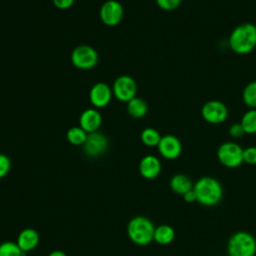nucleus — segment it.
Instances as JSON below:
<instances>
[{
	"mask_svg": "<svg viewBox=\"0 0 256 256\" xmlns=\"http://www.w3.org/2000/svg\"><path fill=\"white\" fill-rule=\"evenodd\" d=\"M230 49L239 55L251 53L256 48V25L242 23L237 25L229 35Z\"/></svg>",
	"mask_w": 256,
	"mask_h": 256,
	"instance_id": "f257e3e1",
	"label": "nucleus"
},
{
	"mask_svg": "<svg viewBox=\"0 0 256 256\" xmlns=\"http://www.w3.org/2000/svg\"><path fill=\"white\" fill-rule=\"evenodd\" d=\"M193 191L196 195V202L203 206L217 205L223 197V187L214 177L203 176L193 185Z\"/></svg>",
	"mask_w": 256,
	"mask_h": 256,
	"instance_id": "f03ea898",
	"label": "nucleus"
},
{
	"mask_svg": "<svg viewBox=\"0 0 256 256\" xmlns=\"http://www.w3.org/2000/svg\"><path fill=\"white\" fill-rule=\"evenodd\" d=\"M155 226L153 222L145 216L133 217L127 225L129 239L140 246L148 245L153 241Z\"/></svg>",
	"mask_w": 256,
	"mask_h": 256,
	"instance_id": "7ed1b4c3",
	"label": "nucleus"
},
{
	"mask_svg": "<svg viewBox=\"0 0 256 256\" xmlns=\"http://www.w3.org/2000/svg\"><path fill=\"white\" fill-rule=\"evenodd\" d=\"M228 256H255L256 239L247 231H237L227 242Z\"/></svg>",
	"mask_w": 256,
	"mask_h": 256,
	"instance_id": "20e7f679",
	"label": "nucleus"
},
{
	"mask_svg": "<svg viewBox=\"0 0 256 256\" xmlns=\"http://www.w3.org/2000/svg\"><path fill=\"white\" fill-rule=\"evenodd\" d=\"M216 155L219 162L227 168H237L243 163V148L233 141L222 143Z\"/></svg>",
	"mask_w": 256,
	"mask_h": 256,
	"instance_id": "39448f33",
	"label": "nucleus"
},
{
	"mask_svg": "<svg viewBox=\"0 0 256 256\" xmlns=\"http://www.w3.org/2000/svg\"><path fill=\"white\" fill-rule=\"evenodd\" d=\"M71 62L80 70H89L98 63V53L89 45H79L71 53Z\"/></svg>",
	"mask_w": 256,
	"mask_h": 256,
	"instance_id": "423d86ee",
	"label": "nucleus"
},
{
	"mask_svg": "<svg viewBox=\"0 0 256 256\" xmlns=\"http://www.w3.org/2000/svg\"><path fill=\"white\" fill-rule=\"evenodd\" d=\"M201 116L207 123L218 125L228 118V108L220 100H209L203 104Z\"/></svg>",
	"mask_w": 256,
	"mask_h": 256,
	"instance_id": "0eeeda50",
	"label": "nucleus"
},
{
	"mask_svg": "<svg viewBox=\"0 0 256 256\" xmlns=\"http://www.w3.org/2000/svg\"><path fill=\"white\" fill-rule=\"evenodd\" d=\"M137 85L135 80L129 75L118 76L112 86L113 95L120 102H128L136 96Z\"/></svg>",
	"mask_w": 256,
	"mask_h": 256,
	"instance_id": "6e6552de",
	"label": "nucleus"
},
{
	"mask_svg": "<svg viewBox=\"0 0 256 256\" xmlns=\"http://www.w3.org/2000/svg\"><path fill=\"white\" fill-rule=\"evenodd\" d=\"M101 21L110 27L118 25L124 16V9L120 2L116 0L105 1L99 11Z\"/></svg>",
	"mask_w": 256,
	"mask_h": 256,
	"instance_id": "1a4fd4ad",
	"label": "nucleus"
},
{
	"mask_svg": "<svg viewBox=\"0 0 256 256\" xmlns=\"http://www.w3.org/2000/svg\"><path fill=\"white\" fill-rule=\"evenodd\" d=\"M85 154L91 158H96L104 154L109 146L107 137L98 131L88 133L85 143L82 145Z\"/></svg>",
	"mask_w": 256,
	"mask_h": 256,
	"instance_id": "9d476101",
	"label": "nucleus"
},
{
	"mask_svg": "<svg viewBox=\"0 0 256 256\" xmlns=\"http://www.w3.org/2000/svg\"><path fill=\"white\" fill-rule=\"evenodd\" d=\"M157 148L160 155L167 160L177 159L182 153L181 141L172 134L162 136Z\"/></svg>",
	"mask_w": 256,
	"mask_h": 256,
	"instance_id": "9b49d317",
	"label": "nucleus"
},
{
	"mask_svg": "<svg viewBox=\"0 0 256 256\" xmlns=\"http://www.w3.org/2000/svg\"><path fill=\"white\" fill-rule=\"evenodd\" d=\"M112 95V88L107 83L97 82L90 89L89 100L96 109L104 108L110 103Z\"/></svg>",
	"mask_w": 256,
	"mask_h": 256,
	"instance_id": "f8f14e48",
	"label": "nucleus"
},
{
	"mask_svg": "<svg viewBox=\"0 0 256 256\" xmlns=\"http://www.w3.org/2000/svg\"><path fill=\"white\" fill-rule=\"evenodd\" d=\"M102 124L101 113L96 108L84 110L79 117V126L87 133L98 131Z\"/></svg>",
	"mask_w": 256,
	"mask_h": 256,
	"instance_id": "ddd939ff",
	"label": "nucleus"
},
{
	"mask_svg": "<svg viewBox=\"0 0 256 256\" xmlns=\"http://www.w3.org/2000/svg\"><path fill=\"white\" fill-rule=\"evenodd\" d=\"M161 168L160 160L154 155L144 156L139 163V172L141 176L148 180L157 178L161 172Z\"/></svg>",
	"mask_w": 256,
	"mask_h": 256,
	"instance_id": "4468645a",
	"label": "nucleus"
},
{
	"mask_svg": "<svg viewBox=\"0 0 256 256\" xmlns=\"http://www.w3.org/2000/svg\"><path fill=\"white\" fill-rule=\"evenodd\" d=\"M39 240V234L36 230L26 228L19 233L16 243L24 253H27L34 250L38 246Z\"/></svg>",
	"mask_w": 256,
	"mask_h": 256,
	"instance_id": "2eb2a0df",
	"label": "nucleus"
},
{
	"mask_svg": "<svg viewBox=\"0 0 256 256\" xmlns=\"http://www.w3.org/2000/svg\"><path fill=\"white\" fill-rule=\"evenodd\" d=\"M169 185H170L171 190L174 193L183 196L185 193H187L188 191L193 189L194 184H193L192 180L187 175L178 173L171 177Z\"/></svg>",
	"mask_w": 256,
	"mask_h": 256,
	"instance_id": "dca6fc26",
	"label": "nucleus"
},
{
	"mask_svg": "<svg viewBox=\"0 0 256 256\" xmlns=\"http://www.w3.org/2000/svg\"><path fill=\"white\" fill-rule=\"evenodd\" d=\"M127 112L134 119L143 118L148 112L146 101L140 97H134L127 102Z\"/></svg>",
	"mask_w": 256,
	"mask_h": 256,
	"instance_id": "f3484780",
	"label": "nucleus"
},
{
	"mask_svg": "<svg viewBox=\"0 0 256 256\" xmlns=\"http://www.w3.org/2000/svg\"><path fill=\"white\" fill-rule=\"evenodd\" d=\"M175 238V230L168 224H161L155 227L153 241L160 245L170 244Z\"/></svg>",
	"mask_w": 256,
	"mask_h": 256,
	"instance_id": "a211bd4d",
	"label": "nucleus"
},
{
	"mask_svg": "<svg viewBox=\"0 0 256 256\" xmlns=\"http://www.w3.org/2000/svg\"><path fill=\"white\" fill-rule=\"evenodd\" d=\"M88 133L85 132L80 126H74L68 129L66 133V138L68 142L75 146H81L85 143Z\"/></svg>",
	"mask_w": 256,
	"mask_h": 256,
	"instance_id": "6ab92c4d",
	"label": "nucleus"
},
{
	"mask_svg": "<svg viewBox=\"0 0 256 256\" xmlns=\"http://www.w3.org/2000/svg\"><path fill=\"white\" fill-rule=\"evenodd\" d=\"M161 137L162 136L160 135L158 130L152 127L144 128L140 134V139L142 143L148 147H157Z\"/></svg>",
	"mask_w": 256,
	"mask_h": 256,
	"instance_id": "aec40b11",
	"label": "nucleus"
},
{
	"mask_svg": "<svg viewBox=\"0 0 256 256\" xmlns=\"http://www.w3.org/2000/svg\"><path fill=\"white\" fill-rule=\"evenodd\" d=\"M240 123L245 134H256V109H248L243 114Z\"/></svg>",
	"mask_w": 256,
	"mask_h": 256,
	"instance_id": "412c9836",
	"label": "nucleus"
},
{
	"mask_svg": "<svg viewBox=\"0 0 256 256\" xmlns=\"http://www.w3.org/2000/svg\"><path fill=\"white\" fill-rule=\"evenodd\" d=\"M242 100L249 109H256V80L246 84L242 91Z\"/></svg>",
	"mask_w": 256,
	"mask_h": 256,
	"instance_id": "4be33fe9",
	"label": "nucleus"
},
{
	"mask_svg": "<svg viewBox=\"0 0 256 256\" xmlns=\"http://www.w3.org/2000/svg\"><path fill=\"white\" fill-rule=\"evenodd\" d=\"M25 253L16 242L5 241L0 244V256H24Z\"/></svg>",
	"mask_w": 256,
	"mask_h": 256,
	"instance_id": "5701e85b",
	"label": "nucleus"
},
{
	"mask_svg": "<svg viewBox=\"0 0 256 256\" xmlns=\"http://www.w3.org/2000/svg\"><path fill=\"white\" fill-rule=\"evenodd\" d=\"M243 162L249 165H256V146H249L243 149Z\"/></svg>",
	"mask_w": 256,
	"mask_h": 256,
	"instance_id": "b1692460",
	"label": "nucleus"
},
{
	"mask_svg": "<svg viewBox=\"0 0 256 256\" xmlns=\"http://www.w3.org/2000/svg\"><path fill=\"white\" fill-rule=\"evenodd\" d=\"M155 1L157 6L165 11H172L178 8L182 2V0H155Z\"/></svg>",
	"mask_w": 256,
	"mask_h": 256,
	"instance_id": "393cba45",
	"label": "nucleus"
},
{
	"mask_svg": "<svg viewBox=\"0 0 256 256\" xmlns=\"http://www.w3.org/2000/svg\"><path fill=\"white\" fill-rule=\"evenodd\" d=\"M10 168H11L10 158L5 154L0 153V179L5 177L9 173Z\"/></svg>",
	"mask_w": 256,
	"mask_h": 256,
	"instance_id": "a878e982",
	"label": "nucleus"
},
{
	"mask_svg": "<svg viewBox=\"0 0 256 256\" xmlns=\"http://www.w3.org/2000/svg\"><path fill=\"white\" fill-rule=\"evenodd\" d=\"M228 133L232 138H235V139L241 138L243 135H245L244 129L240 122H235V123L231 124L228 128Z\"/></svg>",
	"mask_w": 256,
	"mask_h": 256,
	"instance_id": "bb28decb",
	"label": "nucleus"
},
{
	"mask_svg": "<svg viewBox=\"0 0 256 256\" xmlns=\"http://www.w3.org/2000/svg\"><path fill=\"white\" fill-rule=\"evenodd\" d=\"M75 0H52L54 6L58 9L65 10L70 8L74 4Z\"/></svg>",
	"mask_w": 256,
	"mask_h": 256,
	"instance_id": "cd10ccee",
	"label": "nucleus"
},
{
	"mask_svg": "<svg viewBox=\"0 0 256 256\" xmlns=\"http://www.w3.org/2000/svg\"><path fill=\"white\" fill-rule=\"evenodd\" d=\"M183 199H184V201L187 202V203L196 202V195H195L193 189L190 190V191H188L187 193H185V194L183 195Z\"/></svg>",
	"mask_w": 256,
	"mask_h": 256,
	"instance_id": "c85d7f7f",
	"label": "nucleus"
},
{
	"mask_svg": "<svg viewBox=\"0 0 256 256\" xmlns=\"http://www.w3.org/2000/svg\"><path fill=\"white\" fill-rule=\"evenodd\" d=\"M48 256H67V254L61 250H54L50 252Z\"/></svg>",
	"mask_w": 256,
	"mask_h": 256,
	"instance_id": "c756f323",
	"label": "nucleus"
}]
</instances>
